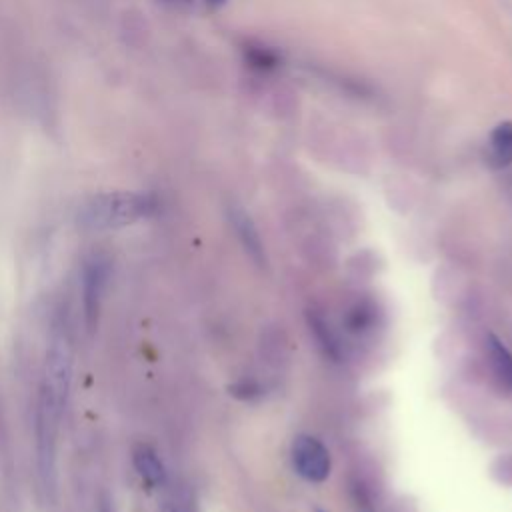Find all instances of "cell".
Returning a JSON list of instances; mask_svg holds the SVG:
<instances>
[{"label":"cell","mask_w":512,"mask_h":512,"mask_svg":"<svg viewBox=\"0 0 512 512\" xmlns=\"http://www.w3.org/2000/svg\"><path fill=\"white\" fill-rule=\"evenodd\" d=\"M72 386V344L64 328H58L50 340L36 404V462L42 486L54 490L56 482V446L60 420L68 404Z\"/></svg>","instance_id":"6da1fadb"},{"label":"cell","mask_w":512,"mask_h":512,"mask_svg":"<svg viewBox=\"0 0 512 512\" xmlns=\"http://www.w3.org/2000/svg\"><path fill=\"white\" fill-rule=\"evenodd\" d=\"M158 208V198L150 192L114 190L90 196L78 210V224L84 230L102 232L132 226L150 218Z\"/></svg>","instance_id":"7a4b0ae2"},{"label":"cell","mask_w":512,"mask_h":512,"mask_svg":"<svg viewBox=\"0 0 512 512\" xmlns=\"http://www.w3.org/2000/svg\"><path fill=\"white\" fill-rule=\"evenodd\" d=\"M110 276V260L104 254H92L82 266V312L86 326L94 330L98 322L100 302Z\"/></svg>","instance_id":"3957f363"},{"label":"cell","mask_w":512,"mask_h":512,"mask_svg":"<svg viewBox=\"0 0 512 512\" xmlns=\"http://www.w3.org/2000/svg\"><path fill=\"white\" fill-rule=\"evenodd\" d=\"M292 464L308 482H324L330 476V452L328 448L310 434H300L292 442Z\"/></svg>","instance_id":"277c9868"},{"label":"cell","mask_w":512,"mask_h":512,"mask_svg":"<svg viewBox=\"0 0 512 512\" xmlns=\"http://www.w3.org/2000/svg\"><path fill=\"white\" fill-rule=\"evenodd\" d=\"M228 218H230V224H232V228H234V232H236V236H238L242 248L246 250V254H248L258 266H262L264 260H266V258H264V248H262L260 234H258V230H256L252 218H250V214H248L246 210L234 206V208H230Z\"/></svg>","instance_id":"5b68a950"},{"label":"cell","mask_w":512,"mask_h":512,"mask_svg":"<svg viewBox=\"0 0 512 512\" xmlns=\"http://www.w3.org/2000/svg\"><path fill=\"white\" fill-rule=\"evenodd\" d=\"M486 162L500 170L512 166V120L498 122L486 142Z\"/></svg>","instance_id":"8992f818"},{"label":"cell","mask_w":512,"mask_h":512,"mask_svg":"<svg viewBox=\"0 0 512 512\" xmlns=\"http://www.w3.org/2000/svg\"><path fill=\"white\" fill-rule=\"evenodd\" d=\"M132 462L138 472V476L148 484V486H162L166 480L164 466L158 458V454L148 446V444H138L132 450Z\"/></svg>","instance_id":"52a82bcc"},{"label":"cell","mask_w":512,"mask_h":512,"mask_svg":"<svg viewBox=\"0 0 512 512\" xmlns=\"http://www.w3.org/2000/svg\"><path fill=\"white\" fill-rule=\"evenodd\" d=\"M378 324V308L372 300L362 298L356 300L344 316V326L348 332L352 334H368L370 330H374V326Z\"/></svg>","instance_id":"ba28073f"},{"label":"cell","mask_w":512,"mask_h":512,"mask_svg":"<svg viewBox=\"0 0 512 512\" xmlns=\"http://www.w3.org/2000/svg\"><path fill=\"white\" fill-rule=\"evenodd\" d=\"M486 354L494 376L504 386H512V354L496 334L486 336Z\"/></svg>","instance_id":"9c48e42d"},{"label":"cell","mask_w":512,"mask_h":512,"mask_svg":"<svg viewBox=\"0 0 512 512\" xmlns=\"http://www.w3.org/2000/svg\"><path fill=\"white\" fill-rule=\"evenodd\" d=\"M244 62L258 70V72H268V70H274L278 68L280 64V56L276 50L268 48V46H256V44H248L244 48Z\"/></svg>","instance_id":"30bf717a"},{"label":"cell","mask_w":512,"mask_h":512,"mask_svg":"<svg viewBox=\"0 0 512 512\" xmlns=\"http://www.w3.org/2000/svg\"><path fill=\"white\" fill-rule=\"evenodd\" d=\"M310 326H312V332L316 334V340L324 348V352L330 354L332 358H338V342H336L334 334L330 332V326H326L324 320L318 316L310 318Z\"/></svg>","instance_id":"8fae6325"},{"label":"cell","mask_w":512,"mask_h":512,"mask_svg":"<svg viewBox=\"0 0 512 512\" xmlns=\"http://www.w3.org/2000/svg\"><path fill=\"white\" fill-rule=\"evenodd\" d=\"M228 390L238 400H256L262 396V386L256 380H248V378L236 380L234 384L228 386Z\"/></svg>","instance_id":"7c38bea8"},{"label":"cell","mask_w":512,"mask_h":512,"mask_svg":"<svg viewBox=\"0 0 512 512\" xmlns=\"http://www.w3.org/2000/svg\"><path fill=\"white\" fill-rule=\"evenodd\" d=\"M158 4L170 8V10H178V12H188L196 6L198 0H156Z\"/></svg>","instance_id":"4fadbf2b"},{"label":"cell","mask_w":512,"mask_h":512,"mask_svg":"<svg viewBox=\"0 0 512 512\" xmlns=\"http://www.w3.org/2000/svg\"><path fill=\"white\" fill-rule=\"evenodd\" d=\"M206 6H210V8H220V6H224L226 4V0H202Z\"/></svg>","instance_id":"5bb4252c"},{"label":"cell","mask_w":512,"mask_h":512,"mask_svg":"<svg viewBox=\"0 0 512 512\" xmlns=\"http://www.w3.org/2000/svg\"><path fill=\"white\" fill-rule=\"evenodd\" d=\"M162 512H180V508H178V506H174L172 502H166V504L162 506Z\"/></svg>","instance_id":"9a60e30c"},{"label":"cell","mask_w":512,"mask_h":512,"mask_svg":"<svg viewBox=\"0 0 512 512\" xmlns=\"http://www.w3.org/2000/svg\"><path fill=\"white\" fill-rule=\"evenodd\" d=\"M316 512H324V510H316Z\"/></svg>","instance_id":"2e32d148"}]
</instances>
